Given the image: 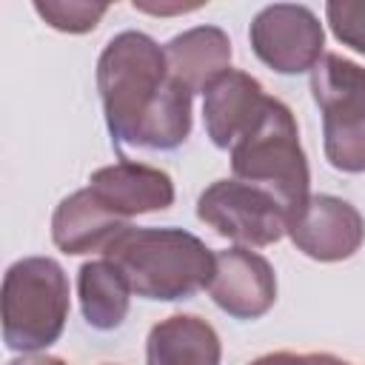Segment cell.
Here are the masks:
<instances>
[{"label":"cell","instance_id":"obj_1","mask_svg":"<svg viewBox=\"0 0 365 365\" xmlns=\"http://www.w3.org/2000/svg\"><path fill=\"white\" fill-rule=\"evenodd\" d=\"M97 91L117 145L171 151L191 134V94L171 80L163 46L143 31L108 40L97 60Z\"/></svg>","mask_w":365,"mask_h":365},{"label":"cell","instance_id":"obj_2","mask_svg":"<svg viewBox=\"0 0 365 365\" xmlns=\"http://www.w3.org/2000/svg\"><path fill=\"white\" fill-rule=\"evenodd\" d=\"M103 257L117 265L131 294L143 299H188L208 288L214 254L182 228H125Z\"/></svg>","mask_w":365,"mask_h":365},{"label":"cell","instance_id":"obj_3","mask_svg":"<svg viewBox=\"0 0 365 365\" xmlns=\"http://www.w3.org/2000/svg\"><path fill=\"white\" fill-rule=\"evenodd\" d=\"M234 180L262 188L285 211L288 225L308 205V163L291 108L274 97L265 100L254 125L231 145Z\"/></svg>","mask_w":365,"mask_h":365},{"label":"cell","instance_id":"obj_4","mask_svg":"<svg viewBox=\"0 0 365 365\" xmlns=\"http://www.w3.org/2000/svg\"><path fill=\"white\" fill-rule=\"evenodd\" d=\"M68 317V279L48 257L17 259L3 277V339L34 354L57 342Z\"/></svg>","mask_w":365,"mask_h":365},{"label":"cell","instance_id":"obj_5","mask_svg":"<svg viewBox=\"0 0 365 365\" xmlns=\"http://www.w3.org/2000/svg\"><path fill=\"white\" fill-rule=\"evenodd\" d=\"M311 94L322 114L325 157L336 171H365V68L322 54L311 71Z\"/></svg>","mask_w":365,"mask_h":365},{"label":"cell","instance_id":"obj_6","mask_svg":"<svg viewBox=\"0 0 365 365\" xmlns=\"http://www.w3.org/2000/svg\"><path fill=\"white\" fill-rule=\"evenodd\" d=\"M197 217L240 245H271L288 234L285 211L262 188L242 180H217L197 200Z\"/></svg>","mask_w":365,"mask_h":365},{"label":"cell","instance_id":"obj_7","mask_svg":"<svg viewBox=\"0 0 365 365\" xmlns=\"http://www.w3.org/2000/svg\"><path fill=\"white\" fill-rule=\"evenodd\" d=\"M248 37L254 54L279 74L314 71V66L322 60L325 31L308 6H294V3L265 6L254 17Z\"/></svg>","mask_w":365,"mask_h":365},{"label":"cell","instance_id":"obj_8","mask_svg":"<svg viewBox=\"0 0 365 365\" xmlns=\"http://www.w3.org/2000/svg\"><path fill=\"white\" fill-rule=\"evenodd\" d=\"M205 291L228 317L257 319L277 299V277L262 254L248 248H225L214 254V277Z\"/></svg>","mask_w":365,"mask_h":365},{"label":"cell","instance_id":"obj_9","mask_svg":"<svg viewBox=\"0 0 365 365\" xmlns=\"http://www.w3.org/2000/svg\"><path fill=\"white\" fill-rule=\"evenodd\" d=\"M288 237L305 257L319 262H339L359 251L365 222L351 202L331 194H317L288 225Z\"/></svg>","mask_w":365,"mask_h":365},{"label":"cell","instance_id":"obj_10","mask_svg":"<svg viewBox=\"0 0 365 365\" xmlns=\"http://www.w3.org/2000/svg\"><path fill=\"white\" fill-rule=\"evenodd\" d=\"M88 188L106 208H111L123 220L134 214L163 211L174 202V182L165 171L128 160L97 168L88 180Z\"/></svg>","mask_w":365,"mask_h":365},{"label":"cell","instance_id":"obj_11","mask_svg":"<svg viewBox=\"0 0 365 365\" xmlns=\"http://www.w3.org/2000/svg\"><path fill=\"white\" fill-rule=\"evenodd\" d=\"M265 100L268 94L262 91V86L245 71L228 68L222 77H217L208 86L202 103V120L211 143L231 151V145L254 125Z\"/></svg>","mask_w":365,"mask_h":365},{"label":"cell","instance_id":"obj_12","mask_svg":"<svg viewBox=\"0 0 365 365\" xmlns=\"http://www.w3.org/2000/svg\"><path fill=\"white\" fill-rule=\"evenodd\" d=\"M163 51L171 80L191 97L200 91L205 94L208 86L231 68V40L217 26H194L171 37Z\"/></svg>","mask_w":365,"mask_h":365},{"label":"cell","instance_id":"obj_13","mask_svg":"<svg viewBox=\"0 0 365 365\" xmlns=\"http://www.w3.org/2000/svg\"><path fill=\"white\" fill-rule=\"evenodd\" d=\"M125 228L128 220L106 208L91 194V188H80L71 197H66L51 217V240L66 254L106 251Z\"/></svg>","mask_w":365,"mask_h":365},{"label":"cell","instance_id":"obj_14","mask_svg":"<svg viewBox=\"0 0 365 365\" xmlns=\"http://www.w3.org/2000/svg\"><path fill=\"white\" fill-rule=\"evenodd\" d=\"M220 356L217 331L194 314L157 322L145 339V365H220Z\"/></svg>","mask_w":365,"mask_h":365},{"label":"cell","instance_id":"obj_15","mask_svg":"<svg viewBox=\"0 0 365 365\" xmlns=\"http://www.w3.org/2000/svg\"><path fill=\"white\" fill-rule=\"evenodd\" d=\"M77 294H80L83 317L91 328L114 331L123 325V319L128 314L131 288L114 262H108L106 257L86 262L77 277Z\"/></svg>","mask_w":365,"mask_h":365},{"label":"cell","instance_id":"obj_16","mask_svg":"<svg viewBox=\"0 0 365 365\" xmlns=\"http://www.w3.org/2000/svg\"><path fill=\"white\" fill-rule=\"evenodd\" d=\"M34 11L57 31L83 34V31H91L103 20L108 6L106 3H86V0H37Z\"/></svg>","mask_w":365,"mask_h":365},{"label":"cell","instance_id":"obj_17","mask_svg":"<svg viewBox=\"0 0 365 365\" xmlns=\"http://www.w3.org/2000/svg\"><path fill=\"white\" fill-rule=\"evenodd\" d=\"M325 14L336 40L365 54V0H331Z\"/></svg>","mask_w":365,"mask_h":365},{"label":"cell","instance_id":"obj_18","mask_svg":"<svg viewBox=\"0 0 365 365\" xmlns=\"http://www.w3.org/2000/svg\"><path fill=\"white\" fill-rule=\"evenodd\" d=\"M302 356L305 354H288V351H279V354H265L248 365H302Z\"/></svg>","mask_w":365,"mask_h":365},{"label":"cell","instance_id":"obj_19","mask_svg":"<svg viewBox=\"0 0 365 365\" xmlns=\"http://www.w3.org/2000/svg\"><path fill=\"white\" fill-rule=\"evenodd\" d=\"M134 9L140 11H148V14H174V11H191V9H200L197 6H185V3H174V6H157V3H134Z\"/></svg>","mask_w":365,"mask_h":365},{"label":"cell","instance_id":"obj_20","mask_svg":"<svg viewBox=\"0 0 365 365\" xmlns=\"http://www.w3.org/2000/svg\"><path fill=\"white\" fill-rule=\"evenodd\" d=\"M9 365H66L63 359H57V356H48V354H23V356H17V359H11Z\"/></svg>","mask_w":365,"mask_h":365}]
</instances>
